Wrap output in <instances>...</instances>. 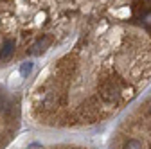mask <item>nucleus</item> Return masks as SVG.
<instances>
[{
  "label": "nucleus",
  "instance_id": "nucleus-3",
  "mask_svg": "<svg viewBox=\"0 0 151 149\" xmlns=\"http://www.w3.org/2000/svg\"><path fill=\"white\" fill-rule=\"evenodd\" d=\"M149 113H151V106H149Z\"/></svg>",
  "mask_w": 151,
  "mask_h": 149
},
{
  "label": "nucleus",
  "instance_id": "nucleus-2",
  "mask_svg": "<svg viewBox=\"0 0 151 149\" xmlns=\"http://www.w3.org/2000/svg\"><path fill=\"white\" fill-rule=\"evenodd\" d=\"M31 70H32V61H25V63L20 67V72H22V76H24V77H25V76H29Z\"/></svg>",
  "mask_w": 151,
  "mask_h": 149
},
{
  "label": "nucleus",
  "instance_id": "nucleus-1",
  "mask_svg": "<svg viewBox=\"0 0 151 149\" xmlns=\"http://www.w3.org/2000/svg\"><path fill=\"white\" fill-rule=\"evenodd\" d=\"M124 149H142V142L137 138H128L124 142Z\"/></svg>",
  "mask_w": 151,
  "mask_h": 149
}]
</instances>
